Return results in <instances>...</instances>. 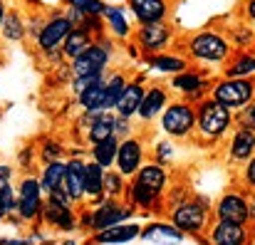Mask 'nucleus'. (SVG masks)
Returning a JSON list of instances; mask_svg holds the SVG:
<instances>
[{
	"mask_svg": "<svg viewBox=\"0 0 255 245\" xmlns=\"http://www.w3.org/2000/svg\"><path fill=\"white\" fill-rule=\"evenodd\" d=\"M211 99L231 109L233 114L246 112L255 102V80H241V77H218L211 87Z\"/></svg>",
	"mask_w": 255,
	"mask_h": 245,
	"instance_id": "0eeeda50",
	"label": "nucleus"
},
{
	"mask_svg": "<svg viewBox=\"0 0 255 245\" xmlns=\"http://www.w3.org/2000/svg\"><path fill=\"white\" fill-rule=\"evenodd\" d=\"M62 181H65V161H52L45 163L42 173H40V183H42V191L45 196L62 188Z\"/></svg>",
	"mask_w": 255,
	"mask_h": 245,
	"instance_id": "f704fd0d",
	"label": "nucleus"
},
{
	"mask_svg": "<svg viewBox=\"0 0 255 245\" xmlns=\"http://www.w3.org/2000/svg\"><path fill=\"white\" fill-rule=\"evenodd\" d=\"M233 45V50H255V27L251 22H246L241 15L238 20H231L228 25H221Z\"/></svg>",
	"mask_w": 255,
	"mask_h": 245,
	"instance_id": "bb28decb",
	"label": "nucleus"
},
{
	"mask_svg": "<svg viewBox=\"0 0 255 245\" xmlns=\"http://www.w3.org/2000/svg\"><path fill=\"white\" fill-rule=\"evenodd\" d=\"M241 186H243L246 191L255 193V156L241 166Z\"/></svg>",
	"mask_w": 255,
	"mask_h": 245,
	"instance_id": "37998d69",
	"label": "nucleus"
},
{
	"mask_svg": "<svg viewBox=\"0 0 255 245\" xmlns=\"http://www.w3.org/2000/svg\"><path fill=\"white\" fill-rule=\"evenodd\" d=\"M102 20H104V30H107V35L114 40V42H129L131 37H134V30H136V25L129 20V10H127V5H109L107 2V7H104V12H102Z\"/></svg>",
	"mask_w": 255,
	"mask_h": 245,
	"instance_id": "dca6fc26",
	"label": "nucleus"
},
{
	"mask_svg": "<svg viewBox=\"0 0 255 245\" xmlns=\"http://www.w3.org/2000/svg\"><path fill=\"white\" fill-rule=\"evenodd\" d=\"M117 149H119V139H117V136H112V139H107V141H99V144L89 146V161L99 163L102 168H114Z\"/></svg>",
	"mask_w": 255,
	"mask_h": 245,
	"instance_id": "473e14b6",
	"label": "nucleus"
},
{
	"mask_svg": "<svg viewBox=\"0 0 255 245\" xmlns=\"http://www.w3.org/2000/svg\"><path fill=\"white\" fill-rule=\"evenodd\" d=\"M102 94H104V80L87 87L85 92H80L75 99H77L82 112H102Z\"/></svg>",
	"mask_w": 255,
	"mask_h": 245,
	"instance_id": "c9c22d12",
	"label": "nucleus"
},
{
	"mask_svg": "<svg viewBox=\"0 0 255 245\" xmlns=\"http://www.w3.org/2000/svg\"><path fill=\"white\" fill-rule=\"evenodd\" d=\"M149 161V151H146V136L144 134H131L127 139L119 141V149H117V161L114 168L124 176V178H134L136 171Z\"/></svg>",
	"mask_w": 255,
	"mask_h": 245,
	"instance_id": "9d476101",
	"label": "nucleus"
},
{
	"mask_svg": "<svg viewBox=\"0 0 255 245\" xmlns=\"http://www.w3.org/2000/svg\"><path fill=\"white\" fill-rule=\"evenodd\" d=\"M146 243H156V245H178L186 236L181 231H176L171 223H149L146 228H141V236Z\"/></svg>",
	"mask_w": 255,
	"mask_h": 245,
	"instance_id": "c756f323",
	"label": "nucleus"
},
{
	"mask_svg": "<svg viewBox=\"0 0 255 245\" xmlns=\"http://www.w3.org/2000/svg\"><path fill=\"white\" fill-rule=\"evenodd\" d=\"M5 15H7V2H5V0H0V27H2V20H5Z\"/></svg>",
	"mask_w": 255,
	"mask_h": 245,
	"instance_id": "3c124183",
	"label": "nucleus"
},
{
	"mask_svg": "<svg viewBox=\"0 0 255 245\" xmlns=\"http://www.w3.org/2000/svg\"><path fill=\"white\" fill-rule=\"evenodd\" d=\"M45 20H47V15H42V12H37V10H32V12L25 17V25H27V40L37 42V37H40V32H42V27H45Z\"/></svg>",
	"mask_w": 255,
	"mask_h": 245,
	"instance_id": "79ce46f5",
	"label": "nucleus"
},
{
	"mask_svg": "<svg viewBox=\"0 0 255 245\" xmlns=\"http://www.w3.org/2000/svg\"><path fill=\"white\" fill-rule=\"evenodd\" d=\"M124 47H127V55H129L131 60H139V57H141V52H139V47H136V45H134L131 40H129V42H124Z\"/></svg>",
	"mask_w": 255,
	"mask_h": 245,
	"instance_id": "8fccbe9b",
	"label": "nucleus"
},
{
	"mask_svg": "<svg viewBox=\"0 0 255 245\" xmlns=\"http://www.w3.org/2000/svg\"><path fill=\"white\" fill-rule=\"evenodd\" d=\"M47 201H52V203H57V206H67V208H75V206H77L65 188H57V191L47 193Z\"/></svg>",
	"mask_w": 255,
	"mask_h": 245,
	"instance_id": "a18cd8bd",
	"label": "nucleus"
},
{
	"mask_svg": "<svg viewBox=\"0 0 255 245\" xmlns=\"http://www.w3.org/2000/svg\"><path fill=\"white\" fill-rule=\"evenodd\" d=\"M0 35L2 40L7 42H22L27 37V25H25V15L20 10H7L5 20H2V27H0Z\"/></svg>",
	"mask_w": 255,
	"mask_h": 245,
	"instance_id": "2f4dec72",
	"label": "nucleus"
},
{
	"mask_svg": "<svg viewBox=\"0 0 255 245\" xmlns=\"http://www.w3.org/2000/svg\"><path fill=\"white\" fill-rule=\"evenodd\" d=\"M171 104V89L166 84H149L146 87V94H144V102L139 107V114L136 119L141 124H151V122H159V117L164 114V109Z\"/></svg>",
	"mask_w": 255,
	"mask_h": 245,
	"instance_id": "a211bd4d",
	"label": "nucleus"
},
{
	"mask_svg": "<svg viewBox=\"0 0 255 245\" xmlns=\"http://www.w3.org/2000/svg\"><path fill=\"white\" fill-rule=\"evenodd\" d=\"M141 236V226L139 223H119L114 228H107L102 233H94V243L99 245H124V243H131L134 238Z\"/></svg>",
	"mask_w": 255,
	"mask_h": 245,
	"instance_id": "cd10ccee",
	"label": "nucleus"
},
{
	"mask_svg": "<svg viewBox=\"0 0 255 245\" xmlns=\"http://www.w3.org/2000/svg\"><path fill=\"white\" fill-rule=\"evenodd\" d=\"M253 156H255V129L236 124L231 136L226 139V159H228L231 166H243Z\"/></svg>",
	"mask_w": 255,
	"mask_h": 245,
	"instance_id": "4468645a",
	"label": "nucleus"
},
{
	"mask_svg": "<svg viewBox=\"0 0 255 245\" xmlns=\"http://www.w3.org/2000/svg\"><path fill=\"white\" fill-rule=\"evenodd\" d=\"M94 42V37L85 32V30H80V27H72V32L65 37V42H62V52H65V60L70 62V60H75V57H80L82 52H85L87 47Z\"/></svg>",
	"mask_w": 255,
	"mask_h": 245,
	"instance_id": "72a5a7b5",
	"label": "nucleus"
},
{
	"mask_svg": "<svg viewBox=\"0 0 255 245\" xmlns=\"http://www.w3.org/2000/svg\"><path fill=\"white\" fill-rule=\"evenodd\" d=\"M104 171L99 163L89 161L87 159V168H85V201L87 203H99L104 198Z\"/></svg>",
	"mask_w": 255,
	"mask_h": 245,
	"instance_id": "7c9ffc66",
	"label": "nucleus"
},
{
	"mask_svg": "<svg viewBox=\"0 0 255 245\" xmlns=\"http://www.w3.org/2000/svg\"><path fill=\"white\" fill-rule=\"evenodd\" d=\"M129 178H124L117 168L104 171V198H124Z\"/></svg>",
	"mask_w": 255,
	"mask_h": 245,
	"instance_id": "e433bc0d",
	"label": "nucleus"
},
{
	"mask_svg": "<svg viewBox=\"0 0 255 245\" xmlns=\"http://www.w3.org/2000/svg\"><path fill=\"white\" fill-rule=\"evenodd\" d=\"M178 30L171 20H161V22H149V25H136L131 42L139 47L141 57H151L159 52H166L178 47Z\"/></svg>",
	"mask_w": 255,
	"mask_h": 245,
	"instance_id": "39448f33",
	"label": "nucleus"
},
{
	"mask_svg": "<svg viewBox=\"0 0 255 245\" xmlns=\"http://www.w3.org/2000/svg\"><path fill=\"white\" fill-rule=\"evenodd\" d=\"M211 216L213 208L203 198H186L183 203L169 208V223L183 236H203L211 231Z\"/></svg>",
	"mask_w": 255,
	"mask_h": 245,
	"instance_id": "20e7f679",
	"label": "nucleus"
},
{
	"mask_svg": "<svg viewBox=\"0 0 255 245\" xmlns=\"http://www.w3.org/2000/svg\"><path fill=\"white\" fill-rule=\"evenodd\" d=\"M129 72L124 67L119 70H109L107 72V80H104V94H102V112H114L117 109V102L122 99L127 84H129Z\"/></svg>",
	"mask_w": 255,
	"mask_h": 245,
	"instance_id": "b1692460",
	"label": "nucleus"
},
{
	"mask_svg": "<svg viewBox=\"0 0 255 245\" xmlns=\"http://www.w3.org/2000/svg\"><path fill=\"white\" fill-rule=\"evenodd\" d=\"M146 87H149L146 75H131V77H129V84H127V89H124V94H122V99L117 102L114 114L122 117V119H136L139 107H141L144 94H146Z\"/></svg>",
	"mask_w": 255,
	"mask_h": 245,
	"instance_id": "f3484780",
	"label": "nucleus"
},
{
	"mask_svg": "<svg viewBox=\"0 0 255 245\" xmlns=\"http://www.w3.org/2000/svg\"><path fill=\"white\" fill-rule=\"evenodd\" d=\"M131 181L139 183V186H144V188H149V191L156 193V196H164V198H166V193H169V188H171L169 168L156 161H146L136 171V176H134Z\"/></svg>",
	"mask_w": 255,
	"mask_h": 245,
	"instance_id": "aec40b11",
	"label": "nucleus"
},
{
	"mask_svg": "<svg viewBox=\"0 0 255 245\" xmlns=\"http://www.w3.org/2000/svg\"><path fill=\"white\" fill-rule=\"evenodd\" d=\"M70 32H72V22L67 20L65 10H62V7L50 10V15H47V20H45V27H42V32H40L35 47H37L40 52H50V50H55V47H62V42H65V37H67Z\"/></svg>",
	"mask_w": 255,
	"mask_h": 245,
	"instance_id": "ddd939ff",
	"label": "nucleus"
},
{
	"mask_svg": "<svg viewBox=\"0 0 255 245\" xmlns=\"http://www.w3.org/2000/svg\"><path fill=\"white\" fill-rule=\"evenodd\" d=\"M124 201H127L134 211H141V213L161 211L164 203H166L164 196H156V193H151L149 188H144V186H139V183H134V181H129L127 193H124Z\"/></svg>",
	"mask_w": 255,
	"mask_h": 245,
	"instance_id": "5701e85b",
	"label": "nucleus"
},
{
	"mask_svg": "<svg viewBox=\"0 0 255 245\" xmlns=\"http://www.w3.org/2000/svg\"><path fill=\"white\" fill-rule=\"evenodd\" d=\"M218 221H233V223H251V191L246 188H228L213 208Z\"/></svg>",
	"mask_w": 255,
	"mask_h": 245,
	"instance_id": "9b49d317",
	"label": "nucleus"
},
{
	"mask_svg": "<svg viewBox=\"0 0 255 245\" xmlns=\"http://www.w3.org/2000/svg\"><path fill=\"white\" fill-rule=\"evenodd\" d=\"M134 134V124H131V119H122V117H117L114 119V136L122 141V139H127V136H131Z\"/></svg>",
	"mask_w": 255,
	"mask_h": 245,
	"instance_id": "c03bdc74",
	"label": "nucleus"
},
{
	"mask_svg": "<svg viewBox=\"0 0 255 245\" xmlns=\"http://www.w3.org/2000/svg\"><path fill=\"white\" fill-rule=\"evenodd\" d=\"M251 228L233 221H218L208 231V245H251Z\"/></svg>",
	"mask_w": 255,
	"mask_h": 245,
	"instance_id": "6ab92c4d",
	"label": "nucleus"
},
{
	"mask_svg": "<svg viewBox=\"0 0 255 245\" xmlns=\"http://www.w3.org/2000/svg\"><path fill=\"white\" fill-rule=\"evenodd\" d=\"M151 161L161 163V166H171L176 161V146L173 139H156L151 146Z\"/></svg>",
	"mask_w": 255,
	"mask_h": 245,
	"instance_id": "4c0bfd02",
	"label": "nucleus"
},
{
	"mask_svg": "<svg viewBox=\"0 0 255 245\" xmlns=\"http://www.w3.org/2000/svg\"><path fill=\"white\" fill-rule=\"evenodd\" d=\"M62 5L77 7V10H82L87 15H99V17H102V12H104V7H107L104 0H62Z\"/></svg>",
	"mask_w": 255,
	"mask_h": 245,
	"instance_id": "a19ab883",
	"label": "nucleus"
},
{
	"mask_svg": "<svg viewBox=\"0 0 255 245\" xmlns=\"http://www.w3.org/2000/svg\"><path fill=\"white\" fill-rule=\"evenodd\" d=\"M40 218H42L47 226H52V228H57V231H65V233H70V231L77 228V213H75V208L57 206V203H52V201H47V198H45V206H42Z\"/></svg>",
	"mask_w": 255,
	"mask_h": 245,
	"instance_id": "393cba45",
	"label": "nucleus"
},
{
	"mask_svg": "<svg viewBox=\"0 0 255 245\" xmlns=\"http://www.w3.org/2000/svg\"><path fill=\"white\" fill-rule=\"evenodd\" d=\"M238 15L255 27V0H241V5H238Z\"/></svg>",
	"mask_w": 255,
	"mask_h": 245,
	"instance_id": "49530a36",
	"label": "nucleus"
},
{
	"mask_svg": "<svg viewBox=\"0 0 255 245\" xmlns=\"http://www.w3.org/2000/svg\"><path fill=\"white\" fill-rule=\"evenodd\" d=\"M114 57H117V42L109 35L97 37L85 52L75 60L67 62L72 80L77 77H89V75H107L109 70H114Z\"/></svg>",
	"mask_w": 255,
	"mask_h": 245,
	"instance_id": "7ed1b4c3",
	"label": "nucleus"
},
{
	"mask_svg": "<svg viewBox=\"0 0 255 245\" xmlns=\"http://www.w3.org/2000/svg\"><path fill=\"white\" fill-rule=\"evenodd\" d=\"M251 223L255 226V193H251Z\"/></svg>",
	"mask_w": 255,
	"mask_h": 245,
	"instance_id": "603ef678",
	"label": "nucleus"
},
{
	"mask_svg": "<svg viewBox=\"0 0 255 245\" xmlns=\"http://www.w3.org/2000/svg\"><path fill=\"white\" fill-rule=\"evenodd\" d=\"M114 119H117L114 112H99V114L94 117V122L85 129L87 146H94V144H99V141L112 139V136H114Z\"/></svg>",
	"mask_w": 255,
	"mask_h": 245,
	"instance_id": "c85d7f7f",
	"label": "nucleus"
},
{
	"mask_svg": "<svg viewBox=\"0 0 255 245\" xmlns=\"http://www.w3.org/2000/svg\"><path fill=\"white\" fill-rule=\"evenodd\" d=\"M124 5L136 25H149V22L171 20L176 2H171V0H127Z\"/></svg>",
	"mask_w": 255,
	"mask_h": 245,
	"instance_id": "2eb2a0df",
	"label": "nucleus"
},
{
	"mask_svg": "<svg viewBox=\"0 0 255 245\" xmlns=\"http://www.w3.org/2000/svg\"><path fill=\"white\" fill-rule=\"evenodd\" d=\"M85 168H87V159L85 156H72L65 161V181H62V188L70 193V198L75 203H82L85 201Z\"/></svg>",
	"mask_w": 255,
	"mask_h": 245,
	"instance_id": "412c9836",
	"label": "nucleus"
},
{
	"mask_svg": "<svg viewBox=\"0 0 255 245\" xmlns=\"http://www.w3.org/2000/svg\"><path fill=\"white\" fill-rule=\"evenodd\" d=\"M45 206V191L37 176H25L17 186V216L22 221H35L40 218Z\"/></svg>",
	"mask_w": 255,
	"mask_h": 245,
	"instance_id": "f8f14e48",
	"label": "nucleus"
},
{
	"mask_svg": "<svg viewBox=\"0 0 255 245\" xmlns=\"http://www.w3.org/2000/svg\"><path fill=\"white\" fill-rule=\"evenodd\" d=\"M236 124H243V126H253L255 129V102L241 114H236Z\"/></svg>",
	"mask_w": 255,
	"mask_h": 245,
	"instance_id": "de8ad7c7",
	"label": "nucleus"
},
{
	"mask_svg": "<svg viewBox=\"0 0 255 245\" xmlns=\"http://www.w3.org/2000/svg\"><path fill=\"white\" fill-rule=\"evenodd\" d=\"M136 216V211L124 198H102L92 206V233H102L107 228H114L119 223H127Z\"/></svg>",
	"mask_w": 255,
	"mask_h": 245,
	"instance_id": "1a4fd4ad",
	"label": "nucleus"
},
{
	"mask_svg": "<svg viewBox=\"0 0 255 245\" xmlns=\"http://www.w3.org/2000/svg\"><path fill=\"white\" fill-rule=\"evenodd\" d=\"M159 131L173 141H188L196 134V104L183 99H171L159 117Z\"/></svg>",
	"mask_w": 255,
	"mask_h": 245,
	"instance_id": "423d86ee",
	"label": "nucleus"
},
{
	"mask_svg": "<svg viewBox=\"0 0 255 245\" xmlns=\"http://www.w3.org/2000/svg\"><path fill=\"white\" fill-rule=\"evenodd\" d=\"M144 62L149 65V70H154V72H159V75H169V77L183 72V70H188V67H193L191 60H188L181 50H166V52L144 57Z\"/></svg>",
	"mask_w": 255,
	"mask_h": 245,
	"instance_id": "4be33fe9",
	"label": "nucleus"
},
{
	"mask_svg": "<svg viewBox=\"0 0 255 245\" xmlns=\"http://www.w3.org/2000/svg\"><path fill=\"white\" fill-rule=\"evenodd\" d=\"M236 129V114L218 104L216 99L206 97L196 104V134L193 141L198 146H218L226 144L231 131Z\"/></svg>",
	"mask_w": 255,
	"mask_h": 245,
	"instance_id": "f03ea898",
	"label": "nucleus"
},
{
	"mask_svg": "<svg viewBox=\"0 0 255 245\" xmlns=\"http://www.w3.org/2000/svg\"><path fill=\"white\" fill-rule=\"evenodd\" d=\"M213 75L203 67H188L178 75H173L169 80V89L171 94H176V99H183V102H191V104H198L203 102L208 94H211V87H213Z\"/></svg>",
	"mask_w": 255,
	"mask_h": 245,
	"instance_id": "6e6552de",
	"label": "nucleus"
},
{
	"mask_svg": "<svg viewBox=\"0 0 255 245\" xmlns=\"http://www.w3.org/2000/svg\"><path fill=\"white\" fill-rule=\"evenodd\" d=\"M15 211H17V196H15L12 183H7V186L0 188V221L12 216Z\"/></svg>",
	"mask_w": 255,
	"mask_h": 245,
	"instance_id": "58836bf2",
	"label": "nucleus"
},
{
	"mask_svg": "<svg viewBox=\"0 0 255 245\" xmlns=\"http://www.w3.org/2000/svg\"><path fill=\"white\" fill-rule=\"evenodd\" d=\"M178 50L191 60L193 67H203V70H213V67L223 70V65L233 55V45L221 25H208L183 35L178 40Z\"/></svg>",
	"mask_w": 255,
	"mask_h": 245,
	"instance_id": "f257e3e1",
	"label": "nucleus"
},
{
	"mask_svg": "<svg viewBox=\"0 0 255 245\" xmlns=\"http://www.w3.org/2000/svg\"><path fill=\"white\" fill-rule=\"evenodd\" d=\"M171 2H176V0H171Z\"/></svg>",
	"mask_w": 255,
	"mask_h": 245,
	"instance_id": "864d4df0",
	"label": "nucleus"
},
{
	"mask_svg": "<svg viewBox=\"0 0 255 245\" xmlns=\"http://www.w3.org/2000/svg\"><path fill=\"white\" fill-rule=\"evenodd\" d=\"M223 77L255 80V50H233L231 60L223 65Z\"/></svg>",
	"mask_w": 255,
	"mask_h": 245,
	"instance_id": "a878e982",
	"label": "nucleus"
},
{
	"mask_svg": "<svg viewBox=\"0 0 255 245\" xmlns=\"http://www.w3.org/2000/svg\"><path fill=\"white\" fill-rule=\"evenodd\" d=\"M10 178H12V166L0 163V188H2V186H7V183H10Z\"/></svg>",
	"mask_w": 255,
	"mask_h": 245,
	"instance_id": "09e8293b",
	"label": "nucleus"
},
{
	"mask_svg": "<svg viewBox=\"0 0 255 245\" xmlns=\"http://www.w3.org/2000/svg\"><path fill=\"white\" fill-rule=\"evenodd\" d=\"M62 156H65V146H62L60 141H55V139H47V141L42 144V149H40V161L42 163L65 161Z\"/></svg>",
	"mask_w": 255,
	"mask_h": 245,
	"instance_id": "ea45409f",
	"label": "nucleus"
}]
</instances>
